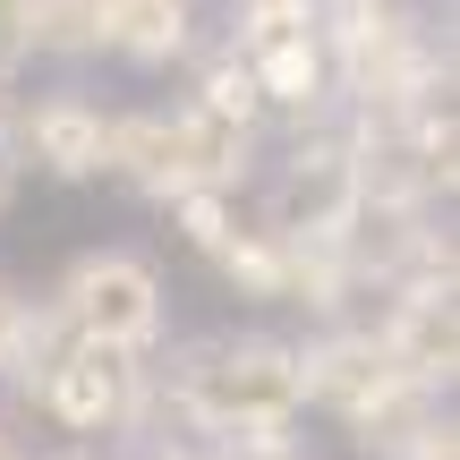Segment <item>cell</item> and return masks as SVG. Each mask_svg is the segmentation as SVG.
Instances as JSON below:
<instances>
[{
	"mask_svg": "<svg viewBox=\"0 0 460 460\" xmlns=\"http://www.w3.org/2000/svg\"><path fill=\"white\" fill-rule=\"evenodd\" d=\"M154 401H163V427L197 435H290L307 418L298 393V341L281 332H197L163 358L154 349Z\"/></svg>",
	"mask_w": 460,
	"mask_h": 460,
	"instance_id": "obj_1",
	"label": "cell"
},
{
	"mask_svg": "<svg viewBox=\"0 0 460 460\" xmlns=\"http://www.w3.org/2000/svg\"><path fill=\"white\" fill-rule=\"evenodd\" d=\"M43 307L60 315L68 341H94V349L154 358L171 341V281L146 247H77L60 281L43 290Z\"/></svg>",
	"mask_w": 460,
	"mask_h": 460,
	"instance_id": "obj_2",
	"label": "cell"
},
{
	"mask_svg": "<svg viewBox=\"0 0 460 460\" xmlns=\"http://www.w3.org/2000/svg\"><path fill=\"white\" fill-rule=\"evenodd\" d=\"M17 401H34V418L68 435V444H137V435L163 427V401H154V358H128V349H94L68 341L34 367V384Z\"/></svg>",
	"mask_w": 460,
	"mask_h": 460,
	"instance_id": "obj_3",
	"label": "cell"
},
{
	"mask_svg": "<svg viewBox=\"0 0 460 460\" xmlns=\"http://www.w3.org/2000/svg\"><path fill=\"white\" fill-rule=\"evenodd\" d=\"M102 154H111V102H94L85 85H51L17 111V163H34L60 188H94Z\"/></svg>",
	"mask_w": 460,
	"mask_h": 460,
	"instance_id": "obj_4",
	"label": "cell"
},
{
	"mask_svg": "<svg viewBox=\"0 0 460 460\" xmlns=\"http://www.w3.org/2000/svg\"><path fill=\"white\" fill-rule=\"evenodd\" d=\"M393 384H410V376H393L376 324H358V315H332V324H315L307 341H298V393H307V410H324L332 427H349V418L376 393H393Z\"/></svg>",
	"mask_w": 460,
	"mask_h": 460,
	"instance_id": "obj_5",
	"label": "cell"
},
{
	"mask_svg": "<svg viewBox=\"0 0 460 460\" xmlns=\"http://www.w3.org/2000/svg\"><path fill=\"white\" fill-rule=\"evenodd\" d=\"M367 324H376L393 376L452 393V376H460V290L452 281H401V290H384V315H367Z\"/></svg>",
	"mask_w": 460,
	"mask_h": 460,
	"instance_id": "obj_6",
	"label": "cell"
},
{
	"mask_svg": "<svg viewBox=\"0 0 460 460\" xmlns=\"http://www.w3.org/2000/svg\"><path fill=\"white\" fill-rule=\"evenodd\" d=\"M171 163H180V188H214V197H247L264 171V128L214 111V102L180 94L171 102Z\"/></svg>",
	"mask_w": 460,
	"mask_h": 460,
	"instance_id": "obj_7",
	"label": "cell"
},
{
	"mask_svg": "<svg viewBox=\"0 0 460 460\" xmlns=\"http://www.w3.org/2000/svg\"><path fill=\"white\" fill-rule=\"evenodd\" d=\"M341 435L358 444V460H460L452 393H435V384H393V393H376Z\"/></svg>",
	"mask_w": 460,
	"mask_h": 460,
	"instance_id": "obj_8",
	"label": "cell"
},
{
	"mask_svg": "<svg viewBox=\"0 0 460 460\" xmlns=\"http://www.w3.org/2000/svg\"><path fill=\"white\" fill-rule=\"evenodd\" d=\"M205 43L197 0H102V51L137 77H163V68H188V51Z\"/></svg>",
	"mask_w": 460,
	"mask_h": 460,
	"instance_id": "obj_9",
	"label": "cell"
},
{
	"mask_svg": "<svg viewBox=\"0 0 460 460\" xmlns=\"http://www.w3.org/2000/svg\"><path fill=\"white\" fill-rule=\"evenodd\" d=\"M102 180L128 188L137 205H154L163 214L171 197H180V163H171V111H111V154H102Z\"/></svg>",
	"mask_w": 460,
	"mask_h": 460,
	"instance_id": "obj_10",
	"label": "cell"
},
{
	"mask_svg": "<svg viewBox=\"0 0 460 460\" xmlns=\"http://www.w3.org/2000/svg\"><path fill=\"white\" fill-rule=\"evenodd\" d=\"M51 349H60V315H51L17 273H0V384H9V393H26L34 367H43Z\"/></svg>",
	"mask_w": 460,
	"mask_h": 460,
	"instance_id": "obj_11",
	"label": "cell"
},
{
	"mask_svg": "<svg viewBox=\"0 0 460 460\" xmlns=\"http://www.w3.org/2000/svg\"><path fill=\"white\" fill-rule=\"evenodd\" d=\"M26 51L51 68L102 60V0H26Z\"/></svg>",
	"mask_w": 460,
	"mask_h": 460,
	"instance_id": "obj_12",
	"label": "cell"
},
{
	"mask_svg": "<svg viewBox=\"0 0 460 460\" xmlns=\"http://www.w3.org/2000/svg\"><path fill=\"white\" fill-rule=\"evenodd\" d=\"M163 214H171V230L188 239V256L222 264L230 247H239V230H247V197H214V188H180V197H171Z\"/></svg>",
	"mask_w": 460,
	"mask_h": 460,
	"instance_id": "obj_13",
	"label": "cell"
},
{
	"mask_svg": "<svg viewBox=\"0 0 460 460\" xmlns=\"http://www.w3.org/2000/svg\"><path fill=\"white\" fill-rule=\"evenodd\" d=\"M205 460H315L298 435H214Z\"/></svg>",
	"mask_w": 460,
	"mask_h": 460,
	"instance_id": "obj_14",
	"label": "cell"
},
{
	"mask_svg": "<svg viewBox=\"0 0 460 460\" xmlns=\"http://www.w3.org/2000/svg\"><path fill=\"white\" fill-rule=\"evenodd\" d=\"M34 51H26V0H0V77H26Z\"/></svg>",
	"mask_w": 460,
	"mask_h": 460,
	"instance_id": "obj_15",
	"label": "cell"
},
{
	"mask_svg": "<svg viewBox=\"0 0 460 460\" xmlns=\"http://www.w3.org/2000/svg\"><path fill=\"white\" fill-rule=\"evenodd\" d=\"M26 460H119L111 444H51V452H26Z\"/></svg>",
	"mask_w": 460,
	"mask_h": 460,
	"instance_id": "obj_16",
	"label": "cell"
},
{
	"mask_svg": "<svg viewBox=\"0 0 460 460\" xmlns=\"http://www.w3.org/2000/svg\"><path fill=\"white\" fill-rule=\"evenodd\" d=\"M0 460H26V435H17V418L0 410Z\"/></svg>",
	"mask_w": 460,
	"mask_h": 460,
	"instance_id": "obj_17",
	"label": "cell"
},
{
	"mask_svg": "<svg viewBox=\"0 0 460 460\" xmlns=\"http://www.w3.org/2000/svg\"><path fill=\"white\" fill-rule=\"evenodd\" d=\"M9 197H17V154H0V214H9Z\"/></svg>",
	"mask_w": 460,
	"mask_h": 460,
	"instance_id": "obj_18",
	"label": "cell"
},
{
	"mask_svg": "<svg viewBox=\"0 0 460 460\" xmlns=\"http://www.w3.org/2000/svg\"><path fill=\"white\" fill-rule=\"evenodd\" d=\"M393 9H427V0H393Z\"/></svg>",
	"mask_w": 460,
	"mask_h": 460,
	"instance_id": "obj_19",
	"label": "cell"
}]
</instances>
